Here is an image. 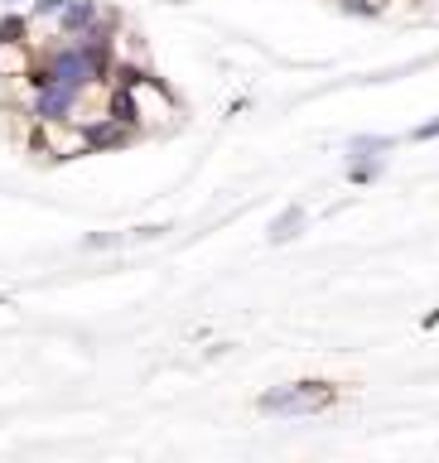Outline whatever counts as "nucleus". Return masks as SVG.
I'll use <instances>...</instances> for the list:
<instances>
[{
	"label": "nucleus",
	"mask_w": 439,
	"mask_h": 463,
	"mask_svg": "<svg viewBox=\"0 0 439 463\" xmlns=\"http://www.w3.org/2000/svg\"><path fill=\"white\" fill-rule=\"evenodd\" d=\"M425 328H439V309H430V314H425Z\"/></svg>",
	"instance_id": "obj_10"
},
{
	"label": "nucleus",
	"mask_w": 439,
	"mask_h": 463,
	"mask_svg": "<svg viewBox=\"0 0 439 463\" xmlns=\"http://www.w3.org/2000/svg\"><path fill=\"white\" fill-rule=\"evenodd\" d=\"M304 222H310V213H304L300 203H295V208H285V213L271 222V246H285V241H295L300 232H304Z\"/></svg>",
	"instance_id": "obj_4"
},
{
	"label": "nucleus",
	"mask_w": 439,
	"mask_h": 463,
	"mask_svg": "<svg viewBox=\"0 0 439 463\" xmlns=\"http://www.w3.org/2000/svg\"><path fill=\"white\" fill-rule=\"evenodd\" d=\"M382 169L387 165H377V159H372V165H348V179H353V184H372V179H382Z\"/></svg>",
	"instance_id": "obj_8"
},
{
	"label": "nucleus",
	"mask_w": 439,
	"mask_h": 463,
	"mask_svg": "<svg viewBox=\"0 0 439 463\" xmlns=\"http://www.w3.org/2000/svg\"><path fill=\"white\" fill-rule=\"evenodd\" d=\"M0 5H24V0H0Z\"/></svg>",
	"instance_id": "obj_11"
},
{
	"label": "nucleus",
	"mask_w": 439,
	"mask_h": 463,
	"mask_svg": "<svg viewBox=\"0 0 439 463\" xmlns=\"http://www.w3.org/2000/svg\"><path fill=\"white\" fill-rule=\"evenodd\" d=\"M101 14L107 10H101L97 0H68V5L53 14V24H58V34H82V29H92Z\"/></svg>",
	"instance_id": "obj_2"
},
{
	"label": "nucleus",
	"mask_w": 439,
	"mask_h": 463,
	"mask_svg": "<svg viewBox=\"0 0 439 463\" xmlns=\"http://www.w3.org/2000/svg\"><path fill=\"white\" fill-rule=\"evenodd\" d=\"M339 401V386L333 382H290V386H275L256 401L261 415H314V411H329Z\"/></svg>",
	"instance_id": "obj_1"
},
{
	"label": "nucleus",
	"mask_w": 439,
	"mask_h": 463,
	"mask_svg": "<svg viewBox=\"0 0 439 463\" xmlns=\"http://www.w3.org/2000/svg\"><path fill=\"white\" fill-rule=\"evenodd\" d=\"M29 14H14V10H5L0 14V43H29Z\"/></svg>",
	"instance_id": "obj_5"
},
{
	"label": "nucleus",
	"mask_w": 439,
	"mask_h": 463,
	"mask_svg": "<svg viewBox=\"0 0 439 463\" xmlns=\"http://www.w3.org/2000/svg\"><path fill=\"white\" fill-rule=\"evenodd\" d=\"M391 150H396V140L391 136H353L348 140V165H387L391 159Z\"/></svg>",
	"instance_id": "obj_3"
},
{
	"label": "nucleus",
	"mask_w": 439,
	"mask_h": 463,
	"mask_svg": "<svg viewBox=\"0 0 439 463\" xmlns=\"http://www.w3.org/2000/svg\"><path fill=\"white\" fill-rule=\"evenodd\" d=\"M111 246H126L121 232H97V237H82V251H111Z\"/></svg>",
	"instance_id": "obj_6"
},
{
	"label": "nucleus",
	"mask_w": 439,
	"mask_h": 463,
	"mask_svg": "<svg viewBox=\"0 0 439 463\" xmlns=\"http://www.w3.org/2000/svg\"><path fill=\"white\" fill-rule=\"evenodd\" d=\"M68 0H29V20H53Z\"/></svg>",
	"instance_id": "obj_7"
},
{
	"label": "nucleus",
	"mask_w": 439,
	"mask_h": 463,
	"mask_svg": "<svg viewBox=\"0 0 439 463\" xmlns=\"http://www.w3.org/2000/svg\"><path fill=\"white\" fill-rule=\"evenodd\" d=\"M411 140H439V116H434V121H420L411 130Z\"/></svg>",
	"instance_id": "obj_9"
}]
</instances>
